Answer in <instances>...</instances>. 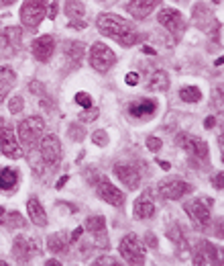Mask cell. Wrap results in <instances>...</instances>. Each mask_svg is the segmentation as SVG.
Wrapping results in <instances>:
<instances>
[{
    "label": "cell",
    "instance_id": "obj_25",
    "mask_svg": "<svg viewBox=\"0 0 224 266\" xmlns=\"http://www.w3.org/2000/svg\"><path fill=\"white\" fill-rule=\"evenodd\" d=\"M65 14L70 16V21H86V8L80 0H67L65 2Z\"/></svg>",
    "mask_w": 224,
    "mask_h": 266
},
{
    "label": "cell",
    "instance_id": "obj_32",
    "mask_svg": "<svg viewBox=\"0 0 224 266\" xmlns=\"http://www.w3.org/2000/svg\"><path fill=\"white\" fill-rule=\"evenodd\" d=\"M8 109H10L12 115H19V113L25 109V101H23L21 96H12V98H10V103H8Z\"/></svg>",
    "mask_w": 224,
    "mask_h": 266
},
{
    "label": "cell",
    "instance_id": "obj_33",
    "mask_svg": "<svg viewBox=\"0 0 224 266\" xmlns=\"http://www.w3.org/2000/svg\"><path fill=\"white\" fill-rule=\"evenodd\" d=\"M92 141L96 143V145H100V147H104V145H108V133L104 131V129H98L94 135H92Z\"/></svg>",
    "mask_w": 224,
    "mask_h": 266
},
{
    "label": "cell",
    "instance_id": "obj_41",
    "mask_svg": "<svg viewBox=\"0 0 224 266\" xmlns=\"http://www.w3.org/2000/svg\"><path fill=\"white\" fill-rule=\"evenodd\" d=\"M45 16H49V19H55V16H57V2L47 4V14Z\"/></svg>",
    "mask_w": 224,
    "mask_h": 266
},
{
    "label": "cell",
    "instance_id": "obj_47",
    "mask_svg": "<svg viewBox=\"0 0 224 266\" xmlns=\"http://www.w3.org/2000/svg\"><path fill=\"white\" fill-rule=\"evenodd\" d=\"M82 231H84V227H76V231L72 234V242H76V240L82 236Z\"/></svg>",
    "mask_w": 224,
    "mask_h": 266
},
{
    "label": "cell",
    "instance_id": "obj_53",
    "mask_svg": "<svg viewBox=\"0 0 224 266\" xmlns=\"http://www.w3.org/2000/svg\"><path fill=\"white\" fill-rule=\"evenodd\" d=\"M2 215H4V209H2V207H0V217H2Z\"/></svg>",
    "mask_w": 224,
    "mask_h": 266
},
{
    "label": "cell",
    "instance_id": "obj_8",
    "mask_svg": "<svg viewBox=\"0 0 224 266\" xmlns=\"http://www.w3.org/2000/svg\"><path fill=\"white\" fill-rule=\"evenodd\" d=\"M159 193L163 199L178 201V199H181L185 193H189V185L179 176H171V178H165L159 182Z\"/></svg>",
    "mask_w": 224,
    "mask_h": 266
},
{
    "label": "cell",
    "instance_id": "obj_42",
    "mask_svg": "<svg viewBox=\"0 0 224 266\" xmlns=\"http://www.w3.org/2000/svg\"><path fill=\"white\" fill-rule=\"evenodd\" d=\"M0 76L6 78V80H10V82H14V72L8 70V68H2V70H0Z\"/></svg>",
    "mask_w": 224,
    "mask_h": 266
},
{
    "label": "cell",
    "instance_id": "obj_7",
    "mask_svg": "<svg viewBox=\"0 0 224 266\" xmlns=\"http://www.w3.org/2000/svg\"><path fill=\"white\" fill-rule=\"evenodd\" d=\"M39 152H41V158L43 162L49 166V168H57L59 166V160H61V143L57 139V135H45L41 139V145H39Z\"/></svg>",
    "mask_w": 224,
    "mask_h": 266
},
{
    "label": "cell",
    "instance_id": "obj_37",
    "mask_svg": "<svg viewBox=\"0 0 224 266\" xmlns=\"http://www.w3.org/2000/svg\"><path fill=\"white\" fill-rule=\"evenodd\" d=\"M8 225H10V227H23V225H25V219H23L16 211H10V213H8Z\"/></svg>",
    "mask_w": 224,
    "mask_h": 266
},
{
    "label": "cell",
    "instance_id": "obj_10",
    "mask_svg": "<svg viewBox=\"0 0 224 266\" xmlns=\"http://www.w3.org/2000/svg\"><path fill=\"white\" fill-rule=\"evenodd\" d=\"M0 149H2V154L6 158H21L23 156V149L19 147V141H16V135L10 125H0Z\"/></svg>",
    "mask_w": 224,
    "mask_h": 266
},
{
    "label": "cell",
    "instance_id": "obj_55",
    "mask_svg": "<svg viewBox=\"0 0 224 266\" xmlns=\"http://www.w3.org/2000/svg\"><path fill=\"white\" fill-rule=\"evenodd\" d=\"M0 264H2V266H4V264H6V262H4V260H0Z\"/></svg>",
    "mask_w": 224,
    "mask_h": 266
},
{
    "label": "cell",
    "instance_id": "obj_18",
    "mask_svg": "<svg viewBox=\"0 0 224 266\" xmlns=\"http://www.w3.org/2000/svg\"><path fill=\"white\" fill-rule=\"evenodd\" d=\"M159 0H131L127 4L129 14H133L134 19H145V16L151 14V10L157 6Z\"/></svg>",
    "mask_w": 224,
    "mask_h": 266
},
{
    "label": "cell",
    "instance_id": "obj_46",
    "mask_svg": "<svg viewBox=\"0 0 224 266\" xmlns=\"http://www.w3.org/2000/svg\"><path fill=\"white\" fill-rule=\"evenodd\" d=\"M214 185H216V189H222V172H218L216 174V180H212Z\"/></svg>",
    "mask_w": 224,
    "mask_h": 266
},
{
    "label": "cell",
    "instance_id": "obj_27",
    "mask_svg": "<svg viewBox=\"0 0 224 266\" xmlns=\"http://www.w3.org/2000/svg\"><path fill=\"white\" fill-rule=\"evenodd\" d=\"M179 98L185 103H200V98H202V92L198 86H183L179 90Z\"/></svg>",
    "mask_w": 224,
    "mask_h": 266
},
{
    "label": "cell",
    "instance_id": "obj_19",
    "mask_svg": "<svg viewBox=\"0 0 224 266\" xmlns=\"http://www.w3.org/2000/svg\"><path fill=\"white\" fill-rule=\"evenodd\" d=\"M214 260H218V254H216V248L208 242H200L198 250H196V256H194V264H214Z\"/></svg>",
    "mask_w": 224,
    "mask_h": 266
},
{
    "label": "cell",
    "instance_id": "obj_52",
    "mask_svg": "<svg viewBox=\"0 0 224 266\" xmlns=\"http://www.w3.org/2000/svg\"><path fill=\"white\" fill-rule=\"evenodd\" d=\"M14 0H2V4H12Z\"/></svg>",
    "mask_w": 224,
    "mask_h": 266
},
{
    "label": "cell",
    "instance_id": "obj_31",
    "mask_svg": "<svg viewBox=\"0 0 224 266\" xmlns=\"http://www.w3.org/2000/svg\"><path fill=\"white\" fill-rule=\"evenodd\" d=\"M14 52H16V49L10 45V41L6 39V35H4V33L2 31H0V54H4V56H14Z\"/></svg>",
    "mask_w": 224,
    "mask_h": 266
},
{
    "label": "cell",
    "instance_id": "obj_12",
    "mask_svg": "<svg viewBox=\"0 0 224 266\" xmlns=\"http://www.w3.org/2000/svg\"><path fill=\"white\" fill-rule=\"evenodd\" d=\"M157 21L159 25H163L169 33H183L185 31V23H183V16L179 10L176 8H161L157 14Z\"/></svg>",
    "mask_w": 224,
    "mask_h": 266
},
{
    "label": "cell",
    "instance_id": "obj_16",
    "mask_svg": "<svg viewBox=\"0 0 224 266\" xmlns=\"http://www.w3.org/2000/svg\"><path fill=\"white\" fill-rule=\"evenodd\" d=\"M33 254H37V248L35 242H31L23 236H19L14 240V248H12V256L19 260V262H29Z\"/></svg>",
    "mask_w": 224,
    "mask_h": 266
},
{
    "label": "cell",
    "instance_id": "obj_1",
    "mask_svg": "<svg viewBox=\"0 0 224 266\" xmlns=\"http://www.w3.org/2000/svg\"><path fill=\"white\" fill-rule=\"evenodd\" d=\"M96 27H98V31L102 33V35L112 37L118 43H123L131 35V33L134 31L133 25L127 19H123V16H118L114 12H102L98 16V21H96Z\"/></svg>",
    "mask_w": 224,
    "mask_h": 266
},
{
    "label": "cell",
    "instance_id": "obj_36",
    "mask_svg": "<svg viewBox=\"0 0 224 266\" xmlns=\"http://www.w3.org/2000/svg\"><path fill=\"white\" fill-rule=\"evenodd\" d=\"M10 86H12V82L0 76V103H2L4 98L8 96V92H10Z\"/></svg>",
    "mask_w": 224,
    "mask_h": 266
},
{
    "label": "cell",
    "instance_id": "obj_20",
    "mask_svg": "<svg viewBox=\"0 0 224 266\" xmlns=\"http://www.w3.org/2000/svg\"><path fill=\"white\" fill-rule=\"evenodd\" d=\"M27 211H29L31 221L35 223V225H39V227H45V225H47V213H45L43 205L37 201V199H29Z\"/></svg>",
    "mask_w": 224,
    "mask_h": 266
},
{
    "label": "cell",
    "instance_id": "obj_44",
    "mask_svg": "<svg viewBox=\"0 0 224 266\" xmlns=\"http://www.w3.org/2000/svg\"><path fill=\"white\" fill-rule=\"evenodd\" d=\"M214 125H216V119H214V117H208V119L204 121V127H206V129H212Z\"/></svg>",
    "mask_w": 224,
    "mask_h": 266
},
{
    "label": "cell",
    "instance_id": "obj_51",
    "mask_svg": "<svg viewBox=\"0 0 224 266\" xmlns=\"http://www.w3.org/2000/svg\"><path fill=\"white\" fill-rule=\"evenodd\" d=\"M45 264H47V266H59L61 262H57V260H47Z\"/></svg>",
    "mask_w": 224,
    "mask_h": 266
},
{
    "label": "cell",
    "instance_id": "obj_40",
    "mask_svg": "<svg viewBox=\"0 0 224 266\" xmlns=\"http://www.w3.org/2000/svg\"><path fill=\"white\" fill-rule=\"evenodd\" d=\"M125 82H127L129 86H136V84H139V74H136V72H129L127 78H125Z\"/></svg>",
    "mask_w": 224,
    "mask_h": 266
},
{
    "label": "cell",
    "instance_id": "obj_13",
    "mask_svg": "<svg viewBox=\"0 0 224 266\" xmlns=\"http://www.w3.org/2000/svg\"><path fill=\"white\" fill-rule=\"evenodd\" d=\"M53 49H55V41L51 35H41L31 43V52L39 62H49L51 56H53Z\"/></svg>",
    "mask_w": 224,
    "mask_h": 266
},
{
    "label": "cell",
    "instance_id": "obj_30",
    "mask_svg": "<svg viewBox=\"0 0 224 266\" xmlns=\"http://www.w3.org/2000/svg\"><path fill=\"white\" fill-rule=\"evenodd\" d=\"M167 238L174 240V242L179 244V246H185V240H183V234H181V227H179V225H171V227L167 229Z\"/></svg>",
    "mask_w": 224,
    "mask_h": 266
},
{
    "label": "cell",
    "instance_id": "obj_35",
    "mask_svg": "<svg viewBox=\"0 0 224 266\" xmlns=\"http://www.w3.org/2000/svg\"><path fill=\"white\" fill-rule=\"evenodd\" d=\"M70 137L74 141H82L86 137V129L80 127V125H70Z\"/></svg>",
    "mask_w": 224,
    "mask_h": 266
},
{
    "label": "cell",
    "instance_id": "obj_29",
    "mask_svg": "<svg viewBox=\"0 0 224 266\" xmlns=\"http://www.w3.org/2000/svg\"><path fill=\"white\" fill-rule=\"evenodd\" d=\"M98 115H100V109L90 107V109H84V111L78 115V119H80L82 123H92V121L98 119Z\"/></svg>",
    "mask_w": 224,
    "mask_h": 266
},
{
    "label": "cell",
    "instance_id": "obj_2",
    "mask_svg": "<svg viewBox=\"0 0 224 266\" xmlns=\"http://www.w3.org/2000/svg\"><path fill=\"white\" fill-rule=\"evenodd\" d=\"M47 0H25V4L21 8V21L25 27L35 29L41 25V21L47 14Z\"/></svg>",
    "mask_w": 224,
    "mask_h": 266
},
{
    "label": "cell",
    "instance_id": "obj_3",
    "mask_svg": "<svg viewBox=\"0 0 224 266\" xmlns=\"http://www.w3.org/2000/svg\"><path fill=\"white\" fill-rule=\"evenodd\" d=\"M118 250H120V256H123L129 264H143L145 262V246L134 234H127L120 240Z\"/></svg>",
    "mask_w": 224,
    "mask_h": 266
},
{
    "label": "cell",
    "instance_id": "obj_56",
    "mask_svg": "<svg viewBox=\"0 0 224 266\" xmlns=\"http://www.w3.org/2000/svg\"><path fill=\"white\" fill-rule=\"evenodd\" d=\"M178 2H181V0H178Z\"/></svg>",
    "mask_w": 224,
    "mask_h": 266
},
{
    "label": "cell",
    "instance_id": "obj_45",
    "mask_svg": "<svg viewBox=\"0 0 224 266\" xmlns=\"http://www.w3.org/2000/svg\"><path fill=\"white\" fill-rule=\"evenodd\" d=\"M145 238H147V244H151V248H157V240H155L153 234H147Z\"/></svg>",
    "mask_w": 224,
    "mask_h": 266
},
{
    "label": "cell",
    "instance_id": "obj_34",
    "mask_svg": "<svg viewBox=\"0 0 224 266\" xmlns=\"http://www.w3.org/2000/svg\"><path fill=\"white\" fill-rule=\"evenodd\" d=\"M76 103H78L80 107H84V109H90V107H92V96H90L88 92H78V94H76Z\"/></svg>",
    "mask_w": 224,
    "mask_h": 266
},
{
    "label": "cell",
    "instance_id": "obj_15",
    "mask_svg": "<svg viewBox=\"0 0 224 266\" xmlns=\"http://www.w3.org/2000/svg\"><path fill=\"white\" fill-rule=\"evenodd\" d=\"M155 111H157V103L149 98H136L129 105V115L134 119H151Z\"/></svg>",
    "mask_w": 224,
    "mask_h": 266
},
{
    "label": "cell",
    "instance_id": "obj_9",
    "mask_svg": "<svg viewBox=\"0 0 224 266\" xmlns=\"http://www.w3.org/2000/svg\"><path fill=\"white\" fill-rule=\"evenodd\" d=\"M176 141H178V145H181L185 149L189 156H194L198 160L208 158V145H206V141L198 139L196 135H189V133H178Z\"/></svg>",
    "mask_w": 224,
    "mask_h": 266
},
{
    "label": "cell",
    "instance_id": "obj_17",
    "mask_svg": "<svg viewBox=\"0 0 224 266\" xmlns=\"http://www.w3.org/2000/svg\"><path fill=\"white\" fill-rule=\"evenodd\" d=\"M134 215H136V219H151L153 215H155V203H153L149 191L143 193L134 201Z\"/></svg>",
    "mask_w": 224,
    "mask_h": 266
},
{
    "label": "cell",
    "instance_id": "obj_23",
    "mask_svg": "<svg viewBox=\"0 0 224 266\" xmlns=\"http://www.w3.org/2000/svg\"><path fill=\"white\" fill-rule=\"evenodd\" d=\"M86 229L98 240L100 236H104V229H106V219L102 215H92V217L86 219Z\"/></svg>",
    "mask_w": 224,
    "mask_h": 266
},
{
    "label": "cell",
    "instance_id": "obj_39",
    "mask_svg": "<svg viewBox=\"0 0 224 266\" xmlns=\"http://www.w3.org/2000/svg\"><path fill=\"white\" fill-rule=\"evenodd\" d=\"M94 264L96 266H114L116 264V258H112V256H100V258H96Z\"/></svg>",
    "mask_w": 224,
    "mask_h": 266
},
{
    "label": "cell",
    "instance_id": "obj_14",
    "mask_svg": "<svg viewBox=\"0 0 224 266\" xmlns=\"http://www.w3.org/2000/svg\"><path fill=\"white\" fill-rule=\"evenodd\" d=\"M114 174H116V178L123 182L127 189H131V191L139 189V185H141L139 170L133 168V166H129V164H116V166H114Z\"/></svg>",
    "mask_w": 224,
    "mask_h": 266
},
{
    "label": "cell",
    "instance_id": "obj_21",
    "mask_svg": "<svg viewBox=\"0 0 224 266\" xmlns=\"http://www.w3.org/2000/svg\"><path fill=\"white\" fill-rule=\"evenodd\" d=\"M84 43H80V41H67L65 43V52H63V56H65V60L70 62L74 68H78L80 66V62H82V58H84Z\"/></svg>",
    "mask_w": 224,
    "mask_h": 266
},
{
    "label": "cell",
    "instance_id": "obj_49",
    "mask_svg": "<svg viewBox=\"0 0 224 266\" xmlns=\"http://www.w3.org/2000/svg\"><path fill=\"white\" fill-rule=\"evenodd\" d=\"M67 180H70V176H61V178H59V182H57V189H63V185H65Z\"/></svg>",
    "mask_w": 224,
    "mask_h": 266
},
{
    "label": "cell",
    "instance_id": "obj_24",
    "mask_svg": "<svg viewBox=\"0 0 224 266\" xmlns=\"http://www.w3.org/2000/svg\"><path fill=\"white\" fill-rule=\"evenodd\" d=\"M19 185V172L14 168H2L0 170V189L2 191H12Z\"/></svg>",
    "mask_w": 224,
    "mask_h": 266
},
{
    "label": "cell",
    "instance_id": "obj_50",
    "mask_svg": "<svg viewBox=\"0 0 224 266\" xmlns=\"http://www.w3.org/2000/svg\"><path fill=\"white\" fill-rule=\"evenodd\" d=\"M143 52H145V54H151V56H155V49H153V47H149V45H145V47H143Z\"/></svg>",
    "mask_w": 224,
    "mask_h": 266
},
{
    "label": "cell",
    "instance_id": "obj_48",
    "mask_svg": "<svg viewBox=\"0 0 224 266\" xmlns=\"http://www.w3.org/2000/svg\"><path fill=\"white\" fill-rule=\"evenodd\" d=\"M157 164H159V166H161V168H163V170H169V168H171V164H169V162H167V160H159V162H157Z\"/></svg>",
    "mask_w": 224,
    "mask_h": 266
},
{
    "label": "cell",
    "instance_id": "obj_5",
    "mask_svg": "<svg viewBox=\"0 0 224 266\" xmlns=\"http://www.w3.org/2000/svg\"><path fill=\"white\" fill-rule=\"evenodd\" d=\"M212 201H202V199H194V201H187L183 205L187 217L192 219V223L198 227V229H206L210 225V205Z\"/></svg>",
    "mask_w": 224,
    "mask_h": 266
},
{
    "label": "cell",
    "instance_id": "obj_22",
    "mask_svg": "<svg viewBox=\"0 0 224 266\" xmlns=\"http://www.w3.org/2000/svg\"><path fill=\"white\" fill-rule=\"evenodd\" d=\"M167 88H169V76L165 74V70H155L151 74V80H149V90L165 92Z\"/></svg>",
    "mask_w": 224,
    "mask_h": 266
},
{
    "label": "cell",
    "instance_id": "obj_26",
    "mask_svg": "<svg viewBox=\"0 0 224 266\" xmlns=\"http://www.w3.org/2000/svg\"><path fill=\"white\" fill-rule=\"evenodd\" d=\"M47 248L49 252L53 254H59V252H65V246H67V240H65V234H53L49 240H47Z\"/></svg>",
    "mask_w": 224,
    "mask_h": 266
},
{
    "label": "cell",
    "instance_id": "obj_28",
    "mask_svg": "<svg viewBox=\"0 0 224 266\" xmlns=\"http://www.w3.org/2000/svg\"><path fill=\"white\" fill-rule=\"evenodd\" d=\"M2 33L6 35V39L10 41V45L14 49L21 47V43H23V31L19 27H6V29H2Z\"/></svg>",
    "mask_w": 224,
    "mask_h": 266
},
{
    "label": "cell",
    "instance_id": "obj_43",
    "mask_svg": "<svg viewBox=\"0 0 224 266\" xmlns=\"http://www.w3.org/2000/svg\"><path fill=\"white\" fill-rule=\"evenodd\" d=\"M67 27L70 29H86V21H70Z\"/></svg>",
    "mask_w": 224,
    "mask_h": 266
},
{
    "label": "cell",
    "instance_id": "obj_54",
    "mask_svg": "<svg viewBox=\"0 0 224 266\" xmlns=\"http://www.w3.org/2000/svg\"><path fill=\"white\" fill-rule=\"evenodd\" d=\"M214 2H216V4H220V2H222V0H214Z\"/></svg>",
    "mask_w": 224,
    "mask_h": 266
},
{
    "label": "cell",
    "instance_id": "obj_4",
    "mask_svg": "<svg viewBox=\"0 0 224 266\" xmlns=\"http://www.w3.org/2000/svg\"><path fill=\"white\" fill-rule=\"evenodd\" d=\"M90 64L92 68L98 70V72H108L112 66L116 64V54L112 52V49L106 45V43H94L92 49H90Z\"/></svg>",
    "mask_w": 224,
    "mask_h": 266
},
{
    "label": "cell",
    "instance_id": "obj_38",
    "mask_svg": "<svg viewBox=\"0 0 224 266\" xmlns=\"http://www.w3.org/2000/svg\"><path fill=\"white\" fill-rule=\"evenodd\" d=\"M147 147L151 149V152H159V149L163 147V143H161L159 137H147Z\"/></svg>",
    "mask_w": 224,
    "mask_h": 266
},
{
    "label": "cell",
    "instance_id": "obj_6",
    "mask_svg": "<svg viewBox=\"0 0 224 266\" xmlns=\"http://www.w3.org/2000/svg\"><path fill=\"white\" fill-rule=\"evenodd\" d=\"M43 131H45V121L41 117H27L19 123V137L23 141V145H33L41 135H43Z\"/></svg>",
    "mask_w": 224,
    "mask_h": 266
},
{
    "label": "cell",
    "instance_id": "obj_11",
    "mask_svg": "<svg viewBox=\"0 0 224 266\" xmlns=\"http://www.w3.org/2000/svg\"><path fill=\"white\" fill-rule=\"evenodd\" d=\"M100 182L96 185V191H98V197L102 199V201H106L108 205H114V207H120L125 203V193L120 191V189H116L112 182L108 180V178H98Z\"/></svg>",
    "mask_w": 224,
    "mask_h": 266
}]
</instances>
